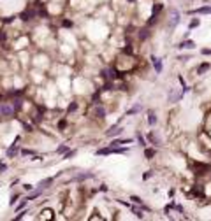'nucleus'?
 Wrapping results in <instances>:
<instances>
[{
    "label": "nucleus",
    "instance_id": "obj_40",
    "mask_svg": "<svg viewBox=\"0 0 211 221\" xmlns=\"http://www.w3.org/2000/svg\"><path fill=\"white\" fill-rule=\"evenodd\" d=\"M127 2H136V0H127Z\"/></svg>",
    "mask_w": 211,
    "mask_h": 221
},
{
    "label": "nucleus",
    "instance_id": "obj_23",
    "mask_svg": "<svg viewBox=\"0 0 211 221\" xmlns=\"http://www.w3.org/2000/svg\"><path fill=\"white\" fill-rule=\"evenodd\" d=\"M137 142H139L141 148H146V146H148V144H146V139H144V137H142L141 133H137Z\"/></svg>",
    "mask_w": 211,
    "mask_h": 221
},
{
    "label": "nucleus",
    "instance_id": "obj_1",
    "mask_svg": "<svg viewBox=\"0 0 211 221\" xmlns=\"http://www.w3.org/2000/svg\"><path fill=\"white\" fill-rule=\"evenodd\" d=\"M14 114H16V110H14V107H12L11 102H5V104L0 105V116H4V118H12Z\"/></svg>",
    "mask_w": 211,
    "mask_h": 221
},
{
    "label": "nucleus",
    "instance_id": "obj_15",
    "mask_svg": "<svg viewBox=\"0 0 211 221\" xmlns=\"http://www.w3.org/2000/svg\"><path fill=\"white\" fill-rule=\"evenodd\" d=\"M148 123H150V126H155V125H157V116L153 114V110L148 112Z\"/></svg>",
    "mask_w": 211,
    "mask_h": 221
},
{
    "label": "nucleus",
    "instance_id": "obj_19",
    "mask_svg": "<svg viewBox=\"0 0 211 221\" xmlns=\"http://www.w3.org/2000/svg\"><path fill=\"white\" fill-rule=\"evenodd\" d=\"M90 177H95V176H93L91 172H88V174H79V176H78L76 179H78V181H85V179H90Z\"/></svg>",
    "mask_w": 211,
    "mask_h": 221
},
{
    "label": "nucleus",
    "instance_id": "obj_7",
    "mask_svg": "<svg viewBox=\"0 0 211 221\" xmlns=\"http://www.w3.org/2000/svg\"><path fill=\"white\" fill-rule=\"evenodd\" d=\"M190 14H211V5H204L195 11H190Z\"/></svg>",
    "mask_w": 211,
    "mask_h": 221
},
{
    "label": "nucleus",
    "instance_id": "obj_33",
    "mask_svg": "<svg viewBox=\"0 0 211 221\" xmlns=\"http://www.w3.org/2000/svg\"><path fill=\"white\" fill-rule=\"evenodd\" d=\"M18 197H20V195H18V193H16V195H12V197H11V200H9V204H11V205H14V204H16V200H18Z\"/></svg>",
    "mask_w": 211,
    "mask_h": 221
},
{
    "label": "nucleus",
    "instance_id": "obj_9",
    "mask_svg": "<svg viewBox=\"0 0 211 221\" xmlns=\"http://www.w3.org/2000/svg\"><path fill=\"white\" fill-rule=\"evenodd\" d=\"M155 154H157V149H153V148H148V146L144 148V158H146V160H151Z\"/></svg>",
    "mask_w": 211,
    "mask_h": 221
},
{
    "label": "nucleus",
    "instance_id": "obj_24",
    "mask_svg": "<svg viewBox=\"0 0 211 221\" xmlns=\"http://www.w3.org/2000/svg\"><path fill=\"white\" fill-rule=\"evenodd\" d=\"M78 109V102H70V105L67 107V114H70V112H74V110Z\"/></svg>",
    "mask_w": 211,
    "mask_h": 221
},
{
    "label": "nucleus",
    "instance_id": "obj_30",
    "mask_svg": "<svg viewBox=\"0 0 211 221\" xmlns=\"http://www.w3.org/2000/svg\"><path fill=\"white\" fill-rule=\"evenodd\" d=\"M21 125L25 126V130H27V132H34V128H32V125H28L27 121H21Z\"/></svg>",
    "mask_w": 211,
    "mask_h": 221
},
{
    "label": "nucleus",
    "instance_id": "obj_21",
    "mask_svg": "<svg viewBox=\"0 0 211 221\" xmlns=\"http://www.w3.org/2000/svg\"><path fill=\"white\" fill-rule=\"evenodd\" d=\"M130 200H132V204H136V205H142V198L137 197V195H132Z\"/></svg>",
    "mask_w": 211,
    "mask_h": 221
},
{
    "label": "nucleus",
    "instance_id": "obj_3",
    "mask_svg": "<svg viewBox=\"0 0 211 221\" xmlns=\"http://www.w3.org/2000/svg\"><path fill=\"white\" fill-rule=\"evenodd\" d=\"M121 132H123V128L120 125H114V126H111L109 130L106 132V137H116V135H120Z\"/></svg>",
    "mask_w": 211,
    "mask_h": 221
},
{
    "label": "nucleus",
    "instance_id": "obj_34",
    "mask_svg": "<svg viewBox=\"0 0 211 221\" xmlns=\"http://www.w3.org/2000/svg\"><path fill=\"white\" fill-rule=\"evenodd\" d=\"M146 35H150V32L146 33V30H141V33H139V39H141V40H144V39H146Z\"/></svg>",
    "mask_w": 211,
    "mask_h": 221
},
{
    "label": "nucleus",
    "instance_id": "obj_27",
    "mask_svg": "<svg viewBox=\"0 0 211 221\" xmlns=\"http://www.w3.org/2000/svg\"><path fill=\"white\" fill-rule=\"evenodd\" d=\"M20 154H21V156H28V154H35V151H30V149H20Z\"/></svg>",
    "mask_w": 211,
    "mask_h": 221
},
{
    "label": "nucleus",
    "instance_id": "obj_22",
    "mask_svg": "<svg viewBox=\"0 0 211 221\" xmlns=\"http://www.w3.org/2000/svg\"><path fill=\"white\" fill-rule=\"evenodd\" d=\"M95 114L99 116V118H102L106 112H104V107H101V104H97V107H95Z\"/></svg>",
    "mask_w": 211,
    "mask_h": 221
},
{
    "label": "nucleus",
    "instance_id": "obj_35",
    "mask_svg": "<svg viewBox=\"0 0 211 221\" xmlns=\"http://www.w3.org/2000/svg\"><path fill=\"white\" fill-rule=\"evenodd\" d=\"M178 60H181V61H187V60H190V54H183V56H180Z\"/></svg>",
    "mask_w": 211,
    "mask_h": 221
},
{
    "label": "nucleus",
    "instance_id": "obj_20",
    "mask_svg": "<svg viewBox=\"0 0 211 221\" xmlns=\"http://www.w3.org/2000/svg\"><path fill=\"white\" fill-rule=\"evenodd\" d=\"M67 151H69V146H67V144H60L58 149H56V153H58V154H63V153H67Z\"/></svg>",
    "mask_w": 211,
    "mask_h": 221
},
{
    "label": "nucleus",
    "instance_id": "obj_13",
    "mask_svg": "<svg viewBox=\"0 0 211 221\" xmlns=\"http://www.w3.org/2000/svg\"><path fill=\"white\" fill-rule=\"evenodd\" d=\"M51 182H53V177H48V179H42V181L39 182V186H37V188H40V190L44 191V190H46V188H48V184H51Z\"/></svg>",
    "mask_w": 211,
    "mask_h": 221
},
{
    "label": "nucleus",
    "instance_id": "obj_31",
    "mask_svg": "<svg viewBox=\"0 0 211 221\" xmlns=\"http://www.w3.org/2000/svg\"><path fill=\"white\" fill-rule=\"evenodd\" d=\"M123 53H125V54H134V49H132V46H130V44H129V46H127V48L123 49Z\"/></svg>",
    "mask_w": 211,
    "mask_h": 221
},
{
    "label": "nucleus",
    "instance_id": "obj_17",
    "mask_svg": "<svg viewBox=\"0 0 211 221\" xmlns=\"http://www.w3.org/2000/svg\"><path fill=\"white\" fill-rule=\"evenodd\" d=\"M148 141H150L151 144H153V146H155V148H158V146H160V142L157 141V137H155V135H153V133H151V132H150V133H148Z\"/></svg>",
    "mask_w": 211,
    "mask_h": 221
},
{
    "label": "nucleus",
    "instance_id": "obj_12",
    "mask_svg": "<svg viewBox=\"0 0 211 221\" xmlns=\"http://www.w3.org/2000/svg\"><path fill=\"white\" fill-rule=\"evenodd\" d=\"M164 9V4H155L153 5V11H151V18H157V14Z\"/></svg>",
    "mask_w": 211,
    "mask_h": 221
},
{
    "label": "nucleus",
    "instance_id": "obj_14",
    "mask_svg": "<svg viewBox=\"0 0 211 221\" xmlns=\"http://www.w3.org/2000/svg\"><path fill=\"white\" fill-rule=\"evenodd\" d=\"M208 69H209V63H208V61H206V63H201V65H199V67H197V74H199V76H201V74H204V72L208 70Z\"/></svg>",
    "mask_w": 211,
    "mask_h": 221
},
{
    "label": "nucleus",
    "instance_id": "obj_26",
    "mask_svg": "<svg viewBox=\"0 0 211 221\" xmlns=\"http://www.w3.org/2000/svg\"><path fill=\"white\" fill-rule=\"evenodd\" d=\"M201 25V21L199 20H193V21H190V25H188V30H192V28H197Z\"/></svg>",
    "mask_w": 211,
    "mask_h": 221
},
{
    "label": "nucleus",
    "instance_id": "obj_18",
    "mask_svg": "<svg viewBox=\"0 0 211 221\" xmlns=\"http://www.w3.org/2000/svg\"><path fill=\"white\" fill-rule=\"evenodd\" d=\"M27 204H28V198H23V200L16 205V212H20L21 209H25V207H27Z\"/></svg>",
    "mask_w": 211,
    "mask_h": 221
},
{
    "label": "nucleus",
    "instance_id": "obj_16",
    "mask_svg": "<svg viewBox=\"0 0 211 221\" xmlns=\"http://www.w3.org/2000/svg\"><path fill=\"white\" fill-rule=\"evenodd\" d=\"M11 104H12V107H14V110H16V112H20L21 105H23V102H21V98H16V100H12V102H11Z\"/></svg>",
    "mask_w": 211,
    "mask_h": 221
},
{
    "label": "nucleus",
    "instance_id": "obj_25",
    "mask_svg": "<svg viewBox=\"0 0 211 221\" xmlns=\"http://www.w3.org/2000/svg\"><path fill=\"white\" fill-rule=\"evenodd\" d=\"M76 154V149H72V151H67V153H63V160H70L72 156Z\"/></svg>",
    "mask_w": 211,
    "mask_h": 221
},
{
    "label": "nucleus",
    "instance_id": "obj_28",
    "mask_svg": "<svg viewBox=\"0 0 211 221\" xmlns=\"http://www.w3.org/2000/svg\"><path fill=\"white\" fill-rule=\"evenodd\" d=\"M150 177H153V170H148V172L142 174V181H148Z\"/></svg>",
    "mask_w": 211,
    "mask_h": 221
},
{
    "label": "nucleus",
    "instance_id": "obj_2",
    "mask_svg": "<svg viewBox=\"0 0 211 221\" xmlns=\"http://www.w3.org/2000/svg\"><path fill=\"white\" fill-rule=\"evenodd\" d=\"M150 61L153 63V67H155V72H157V74H162V69H164V63H162V60H158L155 54H151V56H150Z\"/></svg>",
    "mask_w": 211,
    "mask_h": 221
},
{
    "label": "nucleus",
    "instance_id": "obj_5",
    "mask_svg": "<svg viewBox=\"0 0 211 221\" xmlns=\"http://www.w3.org/2000/svg\"><path fill=\"white\" fill-rule=\"evenodd\" d=\"M180 21H181L180 12H178V11H172V16H171V23H169V28H174L176 25H180Z\"/></svg>",
    "mask_w": 211,
    "mask_h": 221
},
{
    "label": "nucleus",
    "instance_id": "obj_10",
    "mask_svg": "<svg viewBox=\"0 0 211 221\" xmlns=\"http://www.w3.org/2000/svg\"><path fill=\"white\" fill-rule=\"evenodd\" d=\"M141 110H142V105H141V104H136V105H134L132 109L127 110V116H134V114H139Z\"/></svg>",
    "mask_w": 211,
    "mask_h": 221
},
{
    "label": "nucleus",
    "instance_id": "obj_32",
    "mask_svg": "<svg viewBox=\"0 0 211 221\" xmlns=\"http://www.w3.org/2000/svg\"><path fill=\"white\" fill-rule=\"evenodd\" d=\"M62 25H63L65 28H70V26H72V21H70V20H63V21H62Z\"/></svg>",
    "mask_w": 211,
    "mask_h": 221
},
{
    "label": "nucleus",
    "instance_id": "obj_11",
    "mask_svg": "<svg viewBox=\"0 0 211 221\" xmlns=\"http://www.w3.org/2000/svg\"><path fill=\"white\" fill-rule=\"evenodd\" d=\"M40 195H42V190L37 188V190H32L30 195H27V198H28V200H35V198H39Z\"/></svg>",
    "mask_w": 211,
    "mask_h": 221
},
{
    "label": "nucleus",
    "instance_id": "obj_37",
    "mask_svg": "<svg viewBox=\"0 0 211 221\" xmlns=\"http://www.w3.org/2000/svg\"><path fill=\"white\" fill-rule=\"evenodd\" d=\"M23 188H25L27 191H32V190H34V186H32V184H23Z\"/></svg>",
    "mask_w": 211,
    "mask_h": 221
},
{
    "label": "nucleus",
    "instance_id": "obj_29",
    "mask_svg": "<svg viewBox=\"0 0 211 221\" xmlns=\"http://www.w3.org/2000/svg\"><path fill=\"white\" fill-rule=\"evenodd\" d=\"M65 126H67V121H65V120H60V121H58V130L63 132V130H65Z\"/></svg>",
    "mask_w": 211,
    "mask_h": 221
},
{
    "label": "nucleus",
    "instance_id": "obj_8",
    "mask_svg": "<svg viewBox=\"0 0 211 221\" xmlns=\"http://www.w3.org/2000/svg\"><path fill=\"white\" fill-rule=\"evenodd\" d=\"M132 139H114V141L111 142L109 146L111 148H116V146H123V144H130Z\"/></svg>",
    "mask_w": 211,
    "mask_h": 221
},
{
    "label": "nucleus",
    "instance_id": "obj_36",
    "mask_svg": "<svg viewBox=\"0 0 211 221\" xmlns=\"http://www.w3.org/2000/svg\"><path fill=\"white\" fill-rule=\"evenodd\" d=\"M99 190H101L102 193H107V190H109V188H107L106 184H101V188H99Z\"/></svg>",
    "mask_w": 211,
    "mask_h": 221
},
{
    "label": "nucleus",
    "instance_id": "obj_6",
    "mask_svg": "<svg viewBox=\"0 0 211 221\" xmlns=\"http://www.w3.org/2000/svg\"><path fill=\"white\" fill-rule=\"evenodd\" d=\"M178 49H193L195 48V42L193 40H183L180 46H176Z\"/></svg>",
    "mask_w": 211,
    "mask_h": 221
},
{
    "label": "nucleus",
    "instance_id": "obj_39",
    "mask_svg": "<svg viewBox=\"0 0 211 221\" xmlns=\"http://www.w3.org/2000/svg\"><path fill=\"white\" fill-rule=\"evenodd\" d=\"M201 53H202V54H211V49H202Z\"/></svg>",
    "mask_w": 211,
    "mask_h": 221
},
{
    "label": "nucleus",
    "instance_id": "obj_38",
    "mask_svg": "<svg viewBox=\"0 0 211 221\" xmlns=\"http://www.w3.org/2000/svg\"><path fill=\"white\" fill-rule=\"evenodd\" d=\"M5 169H7V165H5V163H0V172H4Z\"/></svg>",
    "mask_w": 211,
    "mask_h": 221
},
{
    "label": "nucleus",
    "instance_id": "obj_4",
    "mask_svg": "<svg viewBox=\"0 0 211 221\" xmlns=\"http://www.w3.org/2000/svg\"><path fill=\"white\" fill-rule=\"evenodd\" d=\"M193 167H195V174L197 176H202V174H206L209 170V165H204V163H193Z\"/></svg>",
    "mask_w": 211,
    "mask_h": 221
}]
</instances>
